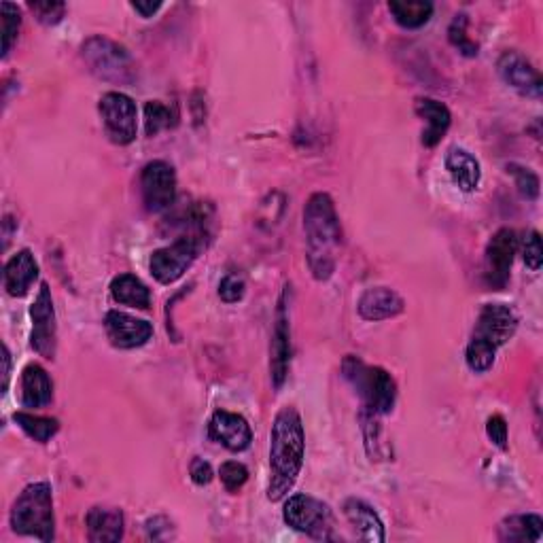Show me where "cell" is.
I'll return each instance as SVG.
<instances>
[{
  "label": "cell",
  "instance_id": "f35d334b",
  "mask_svg": "<svg viewBox=\"0 0 543 543\" xmlns=\"http://www.w3.org/2000/svg\"><path fill=\"white\" fill-rule=\"evenodd\" d=\"M3 363H5V367H3V391H7L9 378H11V353H9L7 344L3 346Z\"/></svg>",
  "mask_w": 543,
  "mask_h": 543
},
{
  "label": "cell",
  "instance_id": "8d00e7d4",
  "mask_svg": "<svg viewBox=\"0 0 543 543\" xmlns=\"http://www.w3.org/2000/svg\"><path fill=\"white\" fill-rule=\"evenodd\" d=\"M189 476H191V480H194V484L206 486V484L213 482L215 471H213V467H210L208 461L194 459V461H191V465H189Z\"/></svg>",
  "mask_w": 543,
  "mask_h": 543
},
{
  "label": "cell",
  "instance_id": "484cf974",
  "mask_svg": "<svg viewBox=\"0 0 543 543\" xmlns=\"http://www.w3.org/2000/svg\"><path fill=\"white\" fill-rule=\"evenodd\" d=\"M389 11L393 15V20L406 30H416L423 28L433 15V5L427 3V0H404V3H399V0H393L389 3Z\"/></svg>",
  "mask_w": 543,
  "mask_h": 543
},
{
  "label": "cell",
  "instance_id": "d4e9b609",
  "mask_svg": "<svg viewBox=\"0 0 543 543\" xmlns=\"http://www.w3.org/2000/svg\"><path fill=\"white\" fill-rule=\"evenodd\" d=\"M111 295L117 304L147 310L151 306L149 287L134 274H119L111 283Z\"/></svg>",
  "mask_w": 543,
  "mask_h": 543
},
{
  "label": "cell",
  "instance_id": "ba28073f",
  "mask_svg": "<svg viewBox=\"0 0 543 543\" xmlns=\"http://www.w3.org/2000/svg\"><path fill=\"white\" fill-rule=\"evenodd\" d=\"M283 518L291 529L300 531L312 539L329 541L334 539L329 507L310 495H293L285 501Z\"/></svg>",
  "mask_w": 543,
  "mask_h": 543
},
{
  "label": "cell",
  "instance_id": "e575fe53",
  "mask_svg": "<svg viewBox=\"0 0 543 543\" xmlns=\"http://www.w3.org/2000/svg\"><path fill=\"white\" fill-rule=\"evenodd\" d=\"M28 9L37 15V20L41 24H58L62 17H64V11H66V5L64 3H56V0H39V3H28Z\"/></svg>",
  "mask_w": 543,
  "mask_h": 543
},
{
  "label": "cell",
  "instance_id": "2e32d148",
  "mask_svg": "<svg viewBox=\"0 0 543 543\" xmlns=\"http://www.w3.org/2000/svg\"><path fill=\"white\" fill-rule=\"evenodd\" d=\"M104 329H107V336L115 348L130 350L138 348L151 340L153 336V325L145 319H136L128 312L111 310L104 319Z\"/></svg>",
  "mask_w": 543,
  "mask_h": 543
},
{
  "label": "cell",
  "instance_id": "9a60e30c",
  "mask_svg": "<svg viewBox=\"0 0 543 543\" xmlns=\"http://www.w3.org/2000/svg\"><path fill=\"white\" fill-rule=\"evenodd\" d=\"M497 70L501 79L516 90L518 94L527 96V98H539L543 83L537 73V68L533 64L520 56L518 51H505V54L497 62Z\"/></svg>",
  "mask_w": 543,
  "mask_h": 543
},
{
  "label": "cell",
  "instance_id": "4316f807",
  "mask_svg": "<svg viewBox=\"0 0 543 543\" xmlns=\"http://www.w3.org/2000/svg\"><path fill=\"white\" fill-rule=\"evenodd\" d=\"M13 418H15V423L20 425V429L30 437V440L39 442V444H47L51 437L60 431L58 420L49 418V416H39V414H32V412H15Z\"/></svg>",
  "mask_w": 543,
  "mask_h": 543
},
{
  "label": "cell",
  "instance_id": "277c9868",
  "mask_svg": "<svg viewBox=\"0 0 543 543\" xmlns=\"http://www.w3.org/2000/svg\"><path fill=\"white\" fill-rule=\"evenodd\" d=\"M11 529L17 535L34 537L41 541H54V495L47 482L28 484L11 507Z\"/></svg>",
  "mask_w": 543,
  "mask_h": 543
},
{
  "label": "cell",
  "instance_id": "d6a6232c",
  "mask_svg": "<svg viewBox=\"0 0 543 543\" xmlns=\"http://www.w3.org/2000/svg\"><path fill=\"white\" fill-rule=\"evenodd\" d=\"M522 259L529 270L539 272L543 264V249H541V234L537 230H531L522 240Z\"/></svg>",
  "mask_w": 543,
  "mask_h": 543
},
{
  "label": "cell",
  "instance_id": "5bb4252c",
  "mask_svg": "<svg viewBox=\"0 0 543 543\" xmlns=\"http://www.w3.org/2000/svg\"><path fill=\"white\" fill-rule=\"evenodd\" d=\"M210 440L221 444L230 452H244L253 442V431L249 420L227 410H217L208 420Z\"/></svg>",
  "mask_w": 543,
  "mask_h": 543
},
{
  "label": "cell",
  "instance_id": "1f68e13d",
  "mask_svg": "<svg viewBox=\"0 0 543 543\" xmlns=\"http://www.w3.org/2000/svg\"><path fill=\"white\" fill-rule=\"evenodd\" d=\"M219 478L227 493H238L249 480V469L238 461H225L219 469Z\"/></svg>",
  "mask_w": 543,
  "mask_h": 543
},
{
  "label": "cell",
  "instance_id": "ffe728a7",
  "mask_svg": "<svg viewBox=\"0 0 543 543\" xmlns=\"http://www.w3.org/2000/svg\"><path fill=\"white\" fill-rule=\"evenodd\" d=\"M344 516L350 522V527L355 529L357 537L370 543H382L387 539L384 533V524L372 505H367L361 499H346L344 503Z\"/></svg>",
  "mask_w": 543,
  "mask_h": 543
},
{
  "label": "cell",
  "instance_id": "4dcf8cb0",
  "mask_svg": "<svg viewBox=\"0 0 543 543\" xmlns=\"http://www.w3.org/2000/svg\"><path fill=\"white\" fill-rule=\"evenodd\" d=\"M507 172L512 174L520 196L524 200H537L539 198V177L531 170L520 164H507Z\"/></svg>",
  "mask_w": 543,
  "mask_h": 543
},
{
  "label": "cell",
  "instance_id": "5b68a950",
  "mask_svg": "<svg viewBox=\"0 0 543 543\" xmlns=\"http://www.w3.org/2000/svg\"><path fill=\"white\" fill-rule=\"evenodd\" d=\"M342 374L357 391L370 414H389L395 406L397 384L382 367L365 365L359 357L348 355L342 363Z\"/></svg>",
  "mask_w": 543,
  "mask_h": 543
},
{
  "label": "cell",
  "instance_id": "cb8c5ba5",
  "mask_svg": "<svg viewBox=\"0 0 543 543\" xmlns=\"http://www.w3.org/2000/svg\"><path fill=\"white\" fill-rule=\"evenodd\" d=\"M497 537L505 543H537L543 537V520L537 514L507 516L499 524Z\"/></svg>",
  "mask_w": 543,
  "mask_h": 543
},
{
  "label": "cell",
  "instance_id": "d6986e66",
  "mask_svg": "<svg viewBox=\"0 0 543 543\" xmlns=\"http://www.w3.org/2000/svg\"><path fill=\"white\" fill-rule=\"evenodd\" d=\"M39 278V264L32 251H17L5 264V289L11 297H24Z\"/></svg>",
  "mask_w": 543,
  "mask_h": 543
},
{
  "label": "cell",
  "instance_id": "d590c367",
  "mask_svg": "<svg viewBox=\"0 0 543 543\" xmlns=\"http://www.w3.org/2000/svg\"><path fill=\"white\" fill-rule=\"evenodd\" d=\"M486 435L499 450L507 448V423L501 414H493L486 420Z\"/></svg>",
  "mask_w": 543,
  "mask_h": 543
},
{
  "label": "cell",
  "instance_id": "3957f363",
  "mask_svg": "<svg viewBox=\"0 0 543 543\" xmlns=\"http://www.w3.org/2000/svg\"><path fill=\"white\" fill-rule=\"evenodd\" d=\"M518 329V314L512 306L486 304L474 329V336L467 344L465 361L471 372L486 374L495 365L497 350L510 342Z\"/></svg>",
  "mask_w": 543,
  "mask_h": 543
},
{
  "label": "cell",
  "instance_id": "44dd1931",
  "mask_svg": "<svg viewBox=\"0 0 543 543\" xmlns=\"http://www.w3.org/2000/svg\"><path fill=\"white\" fill-rule=\"evenodd\" d=\"M54 399V382H51L45 367L30 363L22 372V406L28 410H39Z\"/></svg>",
  "mask_w": 543,
  "mask_h": 543
},
{
  "label": "cell",
  "instance_id": "7402d4cb",
  "mask_svg": "<svg viewBox=\"0 0 543 543\" xmlns=\"http://www.w3.org/2000/svg\"><path fill=\"white\" fill-rule=\"evenodd\" d=\"M414 111L427 124L425 132H423V145L435 147L446 136V132L452 124V115H450L448 107L440 100L418 98L414 104Z\"/></svg>",
  "mask_w": 543,
  "mask_h": 543
},
{
  "label": "cell",
  "instance_id": "6da1fadb",
  "mask_svg": "<svg viewBox=\"0 0 543 543\" xmlns=\"http://www.w3.org/2000/svg\"><path fill=\"white\" fill-rule=\"evenodd\" d=\"M306 457V431L302 416L293 406H285L274 416L270 435V484L268 499L283 501L302 474Z\"/></svg>",
  "mask_w": 543,
  "mask_h": 543
},
{
  "label": "cell",
  "instance_id": "8992f818",
  "mask_svg": "<svg viewBox=\"0 0 543 543\" xmlns=\"http://www.w3.org/2000/svg\"><path fill=\"white\" fill-rule=\"evenodd\" d=\"M83 60L92 73L109 83L128 85L136 79V64L128 49L107 37H92L83 43Z\"/></svg>",
  "mask_w": 543,
  "mask_h": 543
},
{
  "label": "cell",
  "instance_id": "836d02e7",
  "mask_svg": "<svg viewBox=\"0 0 543 543\" xmlns=\"http://www.w3.org/2000/svg\"><path fill=\"white\" fill-rule=\"evenodd\" d=\"M244 291H247V283L244 278L236 272L225 274L219 283V297L225 304H236L244 297Z\"/></svg>",
  "mask_w": 543,
  "mask_h": 543
},
{
  "label": "cell",
  "instance_id": "9c48e42d",
  "mask_svg": "<svg viewBox=\"0 0 543 543\" xmlns=\"http://www.w3.org/2000/svg\"><path fill=\"white\" fill-rule=\"evenodd\" d=\"M98 111L104 130L115 145L124 147L134 143L138 132V111L130 96L121 92H107L100 98Z\"/></svg>",
  "mask_w": 543,
  "mask_h": 543
},
{
  "label": "cell",
  "instance_id": "f546056e",
  "mask_svg": "<svg viewBox=\"0 0 543 543\" xmlns=\"http://www.w3.org/2000/svg\"><path fill=\"white\" fill-rule=\"evenodd\" d=\"M448 39L454 47L461 51L463 56H467V58L478 56V43H474L467 37V15L465 13L457 15L452 20V24L448 28Z\"/></svg>",
  "mask_w": 543,
  "mask_h": 543
},
{
  "label": "cell",
  "instance_id": "52a82bcc",
  "mask_svg": "<svg viewBox=\"0 0 543 543\" xmlns=\"http://www.w3.org/2000/svg\"><path fill=\"white\" fill-rule=\"evenodd\" d=\"M206 247V236L202 234H183L168 247L153 251L149 268L153 278L162 285H172L194 266V261Z\"/></svg>",
  "mask_w": 543,
  "mask_h": 543
},
{
  "label": "cell",
  "instance_id": "f1b7e54d",
  "mask_svg": "<svg viewBox=\"0 0 543 543\" xmlns=\"http://www.w3.org/2000/svg\"><path fill=\"white\" fill-rule=\"evenodd\" d=\"M0 22H3V58H7L22 28V13L17 5L0 3Z\"/></svg>",
  "mask_w": 543,
  "mask_h": 543
},
{
  "label": "cell",
  "instance_id": "ac0fdd59",
  "mask_svg": "<svg viewBox=\"0 0 543 543\" xmlns=\"http://www.w3.org/2000/svg\"><path fill=\"white\" fill-rule=\"evenodd\" d=\"M406 304L401 300V295L389 287H372L367 289L361 297L357 310L361 319L365 321H387L404 312Z\"/></svg>",
  "mask_w": 543,
  "mask_h": 543
},
{
  "label": "cell",
  "instance_id": "4fadbf2b",
  "mask_svg": "<svg viewBox=\"0 0 543 543\" xmlns=\"http://www.w3.org/2000/svg\"><path fill=\"white\" fill-rule=\"evenodd\" d=\"M291 363V323H289V310H287V291L280 295V302L276 308L274 331L270 342V378L274 389H280L287 380Z\"/></svg>",
  "mask_w": 543,
  "mask_h": 543
},
{
  "label": "cell",
  "instance_id": "7c38bea8",
  "mask_svg": "<svg viewBox=\"0 0 543 543\" xmlns=\"http://www.w3.org/2000/svg\"><path fill=\"white\" fill-rule=\"evenodd\" d=\"M516 251H518V238H516V232L510 230V227H501V230L490 238L486 253H484V278L488 287L499 291L507 285Z\"/></svg>",
  "mask_w": 543,
  "mask_h": 543
},
{
  "label": "cell",
  "instance_id": "e0dca14e",
  "mask_svg": "<svg viewBox=\"0 0 543 543\" xmlns=\"http://www.w3.org/2000/svg\"><path fill=\"white\" fill-rule=\"evenodd\" d=\"M87 537L94 543H115L124 539V512L119 507L96 505L85 516Z\"/></svg>",
  "mask_w": 543,
  "mask_h": 543
},
{
  "label": "cell",
  "instance_id": "8fae6325",
  "mask_svg": "<svg viewBox=\"0 0 543 543\" xmlns=\"http://www.w3.org/2000/svg\"><path fill=\"white\" fill-rule=\"evenodd\" d=\"M140 191L149 213H164L177 198V172L164 162H149L140 172Z\"/></svg>",
  "mask_w": 543,
  "mask_h": 543
},
{
  "label": "cell",
  "instance_id": "74e56055",
  "mask_svg": "<svg viewBox=\"0 0 543 543\" xmlns=\"http://www.w3.org/2000/svg\"><path fill=\"white\" fill-rule=\"evenodd\" d=\"M132 9L143 17H153L157 11L162 9V3H132Z\"/></svg>",
  "mask_w": 543,
  "mask_h": 543
},
{
  "label": "cell",
  "instance_id": "603a6c76",
  "mask_svg": "<svg viewBox=\"0 0 543 543\" xmlns=\"http://www.w3.org/2000/svg\"><path fill=\"white\" fill-rule=\"evenodd\" d=\"M446 170L452 177L454 185L465 191V194H471V191L478 189L482 179L480 162L467 149L452 147L446 153Z\"/></svg>",
  "mask_w": 543,
  "mask_h": 543
},
{
  "label": "cell",
  "instance_id": "7a4b0ae2",
  "mask_svg": "<svg viewBox=\"0 0 543 543\" xmlns=\"http://www.w3.org/2000/svg\"><path fill=\"white\" fill-rule=\"evenodd\" d=\"M304 234L312 276L317 280H329L336 272L342 249V225L336 213V204L325 191H317L306 202Z\"/></svg>",
  "mask_w": 543,
  "mask_h": 543
},
{
  "label": "cell",
  "instance_id": "83f0119b",
  "mask_svg": "<svg viewBox=\"0 0 543 543\" xmlns=\"http://www.w3.org/2000/svg\"><path fill=\"white\" fill-rule=\"evenodd\" d=\"M174 124H177V111L157 100H149L145 104V130L149 136L160 134L162 130H168Z\"/></svg>",
  "mask_w": 543,
  "mask_h": 543
},
{
  "label": "cell",
  "instance_id": "30bf717a",
  "mask_svg": "<svg viewBox=\"0 0 543 543\" xmlns=\"http://www.w3.org/2000/svg\"><path fill=\"white\" fill-rule=\"evenodd\" d=\"M30 319H32L30 346L34 348V353H39L45 359H54L58 348V325L54 297H51L47 283L41 285L37 297H34V302L30 306Z\"/></svg>",
  "mask_w": 543,
  "mask_h": 543
}]
</instances>
